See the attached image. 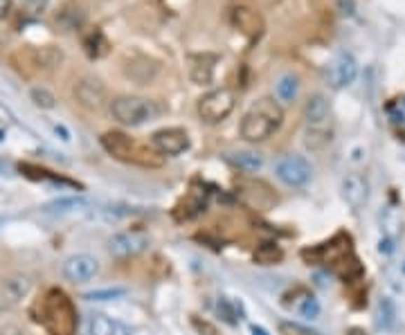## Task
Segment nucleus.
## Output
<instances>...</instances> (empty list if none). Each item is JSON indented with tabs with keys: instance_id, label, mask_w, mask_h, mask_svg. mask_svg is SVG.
<instances>
[{
	"instance_id": "15",
	"label": "nucleus",
	"mask_w": 405,
	"mask_h": 335,
	"mask_svg": "<svg viewBox=\"0 0 405 335\" xmlns=\"http://www.w3.org/2000/svg\"><path fill=\"white\" fill-rule=\"evenodd\" d=\"M74 97H77V102L83 108H88V111H99L106 102V97H109V93H106L102 81L83 77L74 83Z\"/></svg>"
},
{
	"instance_id": "32",
	"label": "nucleus",
	"mask_w": 405,
	"mask_h": 335,
	"mask_svg": "<svg viewBox=\"0 0 405 335\" xmlns=\"http://www.w3.org/2000/svg\"><path fill=\"white\" fill-rule=\"evenodd\" d=\"M191 324H194V329H196L200 335H217V329L212 327L210 322H200L198 317H194V320H191Z\"/></svg>"
},
{
	"instance_id": "10",
	"label": "nucleus",
	"mask_w": 405,
	"mask_h": 335,
	"mask_svg": "<svg viewBox=\"0 0 405 335\" xmlns=\"http://www.w3.org/2000/svg\"><path fill=\"white\" fill-rule=\"evenodd\" d=\"M61 273L72 284H86L99 275V261L92 254H72L63 261Z\"/></svg>"
},
{
	"instance_id": "1",
	"label": "nucleus",
	"mask_w": 405,
	"mask_h": 335,
	"mask_svg": "<svg viewBox=\"0 0 405 335\" xmlns=\"http://www.w3.org/2000/svg\"><path fill=\"white\" fill-rule=\"evenodd\" d=\"M284 124V108L273 97H261L243 115L239 133L246 142H266Z\"/></svg>"
},
{
	"instance_id": "27",
	"label": "nucleus",
	"mask_w": 405,
	"mask_h": 335,
	"mask_svg": "<svg viewBox=\"0 0 405 335\" xmlns=\"http://www.w3.org/2000/svg\"><path fill=\"white\" fill-rule=\"evenodd\" d=\"M29 100L34 102L36 108H43V111H52V108L57 106V97L52 95L48 88H43V86H34V88H29Z\"/></svg>"
},
{
	"instance_id": "9",
	"label": "nucleus",
	"mask_w": 405,
	"mask_h": 335,
	"mask_svg": "<svg viewBox=\"0 0 405 335\" xmlns=\"http://www.w3.org/2000/svg\"><path fill=\"white\" fill-rule=\"evenodd\" d=\"M228 18H230V25L248 39H257L263 32V18L257 9L248 3V0H239V3H234L230 7Z\"/></svg>"
},
{
	"instance_id": "35",
	"label": "nucleus",
	"mask_w": 405,
	"mask_h": 335,
	"mask_svg": "<svg viewBox=\"0 0 405 335\" xmlns=\"http://www.w3.org/2000/svg\"><path fill=\"white\" fill-rule=\"evenodd\" d=\"M394 250V239H390V236H383L380 243H378V252L380 254H390Z\"/></svg>"
},
{
	"instance_id": "33",
	"label": "nucleus",
	"mask_w": 405,
	"mask_h": 335,
	"mask_svg": "<svg viewBox=\"0 0 405 335\" xmlns=\"http://www.w3.org/2000/svg\"><path fill=\"white\" fill-rule=\"evenodd\" d=\"M12 9H14V0H0V20L9 18Z\"/></svg>"
},
{
	"instance_id": "20",
	"label": "nucleus",
	"mask_w": 405,
	"mask_h": 335,
	"mask_svg": "<svg viewBox=\"0 0 405 335\" xmlns=\"http://www.w3.org/2000/svg\"><path fill=\"white\" fill-rule=\"evenodd\" d=\"M252 259H254V264H259V266H273V264H280L284 259V250L277 243L266 241V243L257 245Z\"/></svg>"
},
{
	"instance_id": "29",
	"label": "nucleus",
	"mask_w": 405,
	"mask_h": 335,
	"mask_svg": "<svg viewBox=\"0 0 405 335\" xmlns=\"http://www.w3.org/2000/svg\"><path fill=\"white\" fill-rule=\"evenodd\" d=\"M297 310H300V315H302L304 320H315L322 308H320V301H317L313 295H306V297L302 299V304H300V308H297Z\"/></svg>"
},
{
	"instance_id": "17",
	"label": "nucleus",
	"mask_w": 405,
	"mask_h": 335,
	"mask_svg": "<svg viewBox=\"0 0 405 335\" xmlns=\"http://www.w3.org/2000/svg\"><path fill=\"white\" fill-rule=\"evenodd\" d=\"M217 63H219V54H212V52L194 54V57L189 59V77H191V81L198 83V86L212 83V79H214Z\"/></svg>"
},
{
	"instance_id": "36",
	"label": "nucleus",
	"mask_w": 405,
	"mask_h": 335,
	"mask_svg": "<svg viewBox=\"0 0 405 335\" xmlns=\"http://www.w3.org/2000/svg\"><path fill=\"white\" fill-rule=\"evenodd\" d=\"M55 133L57 135H61V139H63V142H68V139H70V133L66 131V128H63V126H55Z\"/></svg>"
},
{
	"instance_id": "34",
	"label": "nucleus",
	"mask_w": 405,
	"mask_h": 335,
	"mask_svg": "<svg viewBox=\"0 0 405 335\" xmlns=\"http://www.w3.org/2000/svg\"><path fill=\"white\" fill-rule=\"evenodd\" d=\"M0 335H27V331L16 327V324H5V327L0 329Z\"/></svg>"
},
{
	"instance_id": "28",
	"label": "nucleus",
	"mask_w": 405,
	"mask_h": 335,
	"mask_svg": "<svg viewBox=\"0 0 405 335\" xmlns=\"http://www.w3.org/2000/svg\"><path fill=\"white\" fill-rule=\"evenodd\" d=\"M126 295V288L117 286V288H97L90 290V293H83V299L88 301H111V299H120Z\"/></svg>"
},
{
	"instance_id": "37",
	"label": "nucleus",
	"mask_w": 405,
	"mask_h": 335,
	"mask_svg": "<svg viewBox=\"0 0 405 335\" xmlns=\"http://www.w3.org/2000/svg\"><path fill=\"white\" fill-rule=\"evenodd\" d=\"M250 335H270V333L266 331L263 327H257V324H252V327H250Z\"/></svg>"
},
{
	"instance_id": "16",
	"label": "nucleus",
	"mask_w": 405,
	"mask_h": 335,
	"mask_svg": "<svg viewBox=\"0 0 405 335\" xmlns=\"http://www.w3.org/2000/svg\"><path fill=\"white\" fill-rule=\"evenodd\" d=\"M207 207V193L202 189H191L187 191L180 203L174 207V219L178 223H185V221H194L196 216H200Z\"/></svg>"
},
{
	"instance_id": "26",
	"label": "nucleus",
	"mask_w": 405,
	"mask_h": 335,
	"mask_svg": "<svg viewBox=\"0 0 405 335\" xmlns=\"http://www.w3.org/2000/svg\"><path fill=\"white\" fill-rule=\"evenodd\" d=\"M239 310H241V304H234L232 299H228V297H221L219 301H217V313L221 315V320L223 322H228L230 327H234L241 317H239Z\"/></svg>"
},
{
	"instance_id": "4",
	"label": "nucleus",
	"mask_w": 405,
	"mask_h": 335,
	"mask_svg": "<svg viewBox=\"0 0 405 335\" xmlns=\"http://www.w3.org/2000/svg\"><path fill=\"white\" fill-rule=\"evenodd\" d=\"M41 322L50 335L77 333V308L61 288H50L41 301Z\"/></svg>"
},
{
	"instance_id": "18",
	"label": "nucleus",
	"mask_w": 405,
	"mask_h": 335,
	"mask_svg": "<svg viewBox=\"0 0 405 335\" xmlns=\"http://www.w3.org/2000/svg\"><path fill=\"white\" fill-rule=\"evenodd\" d=\"M226 160L230 162L232 167H237L241 171H248V174H252V171H259L263 167V156L257 153V151H230V153H226Z\"/></svg>"
},
{
	"instance_id": "19",
	"label": "nucleus",
	"mask_w": 405,
	"mask_h": 335,
	"mask_svg": "<svg viewBox=\"0 0 405 335\" xmlns=\"http://www.w3.org/2000/svg\"><path fill=\"white\" fill-rule=\"evenodd\" d=\"M397 322H399V308H397V304H394L392 297H383V299L378 301V310H376V324H378V329H383V331H394Z\"/></svg>"
},
{
	"instance_id": "21",
	"label": "nucleus",
	"mask_w": 405,
	"mask_h": 335,
	"mask_svg": "<svg viewBox=\"0 0 405 335\" xmlns=\"http://www.w3.org/2000/svg\"><path fill=\"white\" fill-rule=\"evenodd\" d=\"M88 205L86 198H77V196H70V198H59V200H52L48 203L43 212L46 214H70V212H79Z\"/></svg>"
},
{
	"instance_id": "23",
	"label": "nucleus",
	"mask_w": 405,
	"mask_h": 335,
	"mask_svg": "<svg viewBox=\"0 0 405 335\" xmlns=\"http://www.w3.org/2000/svg\"><path fill=\"white\" fill-rule=\"evenodd\" d=\"M83 48H86L88 57L99 59V57H104L106 52H109V41L104 39L102 29H92L90 34L83 39Z\"/></svg>"
},
{
	"instance_id": "38",
	"label": "nucleus",
	"mask_w": 405,
	"mask_h": 335,
	"mask_svg": "<svg viewBox=\"0 0 405 335\" xmlns=\"http://www.w3.org/2000/svg\"><path fill=\"white\" fill-rule=\"evenodd\" d=\"M347 335H365V331L358 329V327H354V329H349V333H347Z\"/></svg>"
},
{
	"instance_id": "25",
	"label": "nucleus",
	"mask_w": 405,
	"mask_h": 335,
	"mask_svg": "<svg viewBox=\"0 0 405 335\" xmlns=\"http://www.w3.org/2000/svg\"><path fill=\"white\" fill-rule=\"evenodd\" d=\"M88 329H90V335H117L115 322L111 317L102 315V313H95V315H90Z\"/></svg>"
},
{
	"instance_id": "24",
	"label": "nucleus",
	"mask_w": 405,
	"mask_h": 335,
	"mask_svg": "<svg viewBox=\"0 0 405 335\" xmlns=\"http://www.w3.org/2000/svg\"><path fill=\"white\" fill-rule=\"evenodd\" d=\"M29 288H32V282L27 277H12L3 284V290L12 301H18L20 297H25L29 293Z\"/></svg>"
},
{
	"instance_id": "31",
	"label": "nucleus",
	"mask_w": 405,
	"mask_h": 335,
	"mask_svg": "<svg viewBox=\"0 0 405 335\" xmlns=\"http://www.w3.org/2000/svg\"><path fill=\"white\" fill-rule=\"evenodd\" d=\"M336 9L340 16H354L356 14V0H336Z\"/></svg>"
},
{
	"instance_id": "39",
	"label": "nucleus",
	"mask_w": 405,
	"mask_h": 335,
	"mask_svg": "<svg viewBox=\"0 0 405 335\" xmlns=\"http://www.w3.org/2000/svg\"><path fill=\"white\" fill-rule=\"evenodd\" d=\"M3 139H5V131H0V142H3Z\"/></svg>"
},
{
	"instance_id": "7",
	"label": "nucleus",
	"mask_w": 405,
	"mask_h": 335,
	"mask_svg": "<svg viewBox=\"0 0 405 335\" xmlns=\"http://www.w3.org/2000/svg\"><path fill=\"white\" fill-rule=\"evenodd\" d=\"M234 106H237V95L230 88H217L205 93L198 100V115L202 122L219 124L234 111Z\"/></svg>"
},
{
	"instance_id": "3",
	"label": "nucleus",
	"mask_w": 405,
	"mask_h": 335,
	"mask_svg": "<svg viewBox=\"0 0 405 335\" xmlns=\"http://www.w3.org/2000/svg\"><path fill=\"white\" fill-rule=\"evenodd\" d=\"M304 146L311 151L324 149L334 139L331 104L324 95H311L304 104Z\"/></svg>"
},
{
	"instance_id": "8",
	"label": "nucleus",
	"mask_w": 405,
	"mask_h": 335,
	"mask_svg": "<svg viewBox=\"0 0 405 335\" xmlns=\"http://www.w3.org/2000/svg\"><path fill=\"white\" fill-rule=\"evenodd\" d=\"M311 174V165L302 156H282L275 162V176L289 187H304Z\"/></svg>"
},
{
	"instance_id": "12",
	"label": "nucleus",
	"mask_w": 405,
	"mask_h": 335,
	"mask_svg": "<svg viewBox=\"0 0 405 335\" xmlns=\"http://www.w3.org/2000/svg\"><path fill=\"white\" fill-rule=\"evenodd\" d=\"M151 146L163 156H180L189 149V135L185 128L167 126L151 135Z\"/></svg>"
},
{
	"instance_id": "22",
	"label": "nucleus",
	"mask_w": 405,
	"mask_h": 335,
	"mask_svg": "<svg viewBox=\"0 0 405 335\" xmlns=\"http://www.w3.org/2000/svg\"><path fill=\"white\" fill-rule=\"evenodd\" d=\"M297 90H300V79L295 74H284L275 83V93L282 102H293L297 97Z\"/></svg>"
},
{
	"instance_id": "6",
	"label": "nucleus",
	"mask_w": 405,
	"mask_h": 335,
	"mask_svg": "<svg viewBox=\"0 0 405 335\" xmlns=\"http://www.w3.org/2000/svg\"><path fill=\"white\" fill-rule=\"evenodd\" d=\"M111 115L124 126H142L156 120L160 115V108L153 100H146V97L122 95L111 102Z\"/></svg>"
},
{
	"instance_id": "14",
	"label": "nucleus",
	"mask_w": 405,
	"mask_h": 335,
	"mask_svg": "<svg viewBox=\"0 0 405 335\" xmlns=\"http://www.w3.org/2000/svg\"><path fill=\"white\" fill-rule=\"evenodd\" d=\"M340 191H343V200L349 205L351 210H360L362 205L367 203L369 196V182L367 178L358 174V171H351L340 182Z\"/></svg>"
},
{
	"instance_id": "11",
	"label": "nucleus",
	"mask_w": 405,
	"mask_h": 335,
	"mask_svg": "<svg viewBox=\"0 0 405 335\" xmlns=\"http://www.w3.org/2000/svg\"><path fill=\"white\" fill-rule=\"evenodd\" d=\"M358 77V61L351 52H338L327 68V79L331 88H345Z\"/></svg>"
},
{
	"instance_id": "13",
	"label": "nucleus",
	"mask_w": 405,
	"mask_h": 335,
	"mask_svg": "<svg viewBox=\"0 0 405 335\" xmlns=\"http://www.w3.org/2000/svg\"><path fill=\"white\" fill-rule=\"evenodd\" d=\"M149 247V236L142 232H117L109 239V252L117 259H131Z\"/></svg>"
},
{
	"instance_id": "30",
	"label": "nucleus",
	"mask_w": 405,
	"mask_h": 335,
	"mask_svg": "<svg viewBox=\"0 0 405 335\" xmlns=\"http://www.w3.org/2000/svg\"><path fill=\"white\" fill-rule=\"evenodd\" d=\"M50 0H23V7H25V12L29 14H41V12H46V7H48Z\"/></svg>"
},
{
	"instance_id": "5",
	"label": "nucleus",
	"mask_w": 405,
	"mask_h": 335,
	"mask_svg": "<svg viewBox=\"0 0 405 335\" xmlns=\"http://www.w3.org/2000/svg\"><path fill=\"white\" fill-rule=\"evenodd\" d=\"M63 59V54L55 46H43V48H20L16 52L9 54V63L12 68L20 74V77H34L39 72L55 70Z\"/></svg>"
},
{
	"instance_id": "2",
	"label": "nucleus",
	"mask_w": 405,
	"mask_h": 335,
	"mask_svg": "<svg viewBox=\"0 0 405 335\" xmlns=\"http://www.w3.org/2000/svg\"><path fill=\"white\" fill-rule=\"evenodd\" d=\"M99 142L104 146V151L109 153L111 158L126 162V165H137V167H144V169H156V167H163L165 156L158 153L153 146H146L137 139L129 137L122 131H109L99 137Z\"/></svg>"
}]
</instances>
